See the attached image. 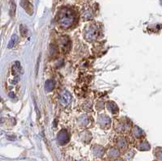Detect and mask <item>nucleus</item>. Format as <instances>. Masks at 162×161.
<instances>
[{"instance_id": "obj_10", "label": "nucleus", "mask_w": 162, "mask_h": 161, "mask_svg": "<svg viewBox=\"0 0 162 161\" xmlns=\"http://www.w3.org/2000/svg\"><path fill=\"white\" fill-rule=\"evenodd\" d=\"M15 12H16V4L13 0H11V15L12 16L15 15Z\"/></svg>"}, {"instance_id": "obj_5", "label": "nucleus", "mask_w": 162, "mask_h": 161, "mask_svg": "<svg viewBox=\"0 0 162 161\" xmlns=\"http://www.w3.org/2000/svg\"><path fill=\"white\" fill-rule=\"evenodd\" d=\"M97 36V29H96L95 27L91 26L90 28H88V31H87V32H86V37L88 38V41H91V40L94 39Z\"/></svg>"}, {"instance_id": "obj_8", "label": "nucleus", "mask_w": 162, "mask_h": 161, "mask_svg": "<svg viewBox=\"0 0 162 161\" xmlns=\"http://www.w3.org/2000/svg\"><path fill=\"white\" fill-rule=\"evenodd\" d=\"M17 39H18L17 36H16V35H13L12 37V38H11V40H10L9 43H8V48L12 49V47L15 46L16 42H17Z\"/></svg>"}, {"instance_id": "obj_4", "label": "nucleus", "mask_w": 162, "mask_h": 161, "mask_svg": "<svg viewBox=\"0 0 162 161\" xmlns=\"http://www.w3.org/2000/svg\"><path fill=\"white\" fill-rule=\"evenodd\" d=\"M21 6L23 8L28 12L29 15H32L33 12V7L28 0H21Z\"/></svg>"}, {"instance_id": "obj_6", "label": "nucleus", "mask_w": 162, "mask_h": 161, "mask_svg": "<svg viewBox=\"0 0 162 161\" xmlns=\"http://www.w3.org/2000/svg\"><path fill=\"white\" fill-rule=\"evenodd\" d=\"M53 87H54V83L50 79H48L45 83V89L48 92H51L53 89Z\"/></svg>"}, {"instance_id": "obj_1", "label": "nucleus", "mask_w": 162, "mask_h": 161, "mask_svg": "<svg viewBox=\"0 0 162 161\" xmlns=\"http://www.w3.org/2000/svg\"><path fill=\"white\" fill-rule=\"evenodd\" d=\"M58 24L61 27L67 28L73 24L75 21V15L72 10L63 8L58 14Z\"/></svg>"}, {"instance_id": "obj_9", "label": "nucleus", "mask_w": 162, "mask_h": 161, "mask_svg": "<svg viewBox=\"0 0 162 161\" xmlns=\"http://www.w3.org/2000/svg\"><path fill=\"white\" fill-rule=\"evenodd\" d=\"M20 31L21 34H22L23 37H25L26 35H27V32H28L27 28H26L24 25H23V24H21V25L20 26Z\"/></svg>"}, {"instance_id": "obj_3", "label": "nucleus", "mask_w": 162, "mask_h": 161, "mask_svg": "<svg viewBox=\"0 0 162 161\" xmlns=\"http://www.w3.org/2000/svg\"><path fill=\"white\" fill-rule=\"evenodd\" d=\"M58 142H59V143L62 144V145H63L65 143H67V142L69 141V135H68V134L67 133V131L63 130V131H61L60 133L58 134Z\"/></svg>"}, {"instance_id": "obj_2", "label": "nucleus", "mask_w": 162, "mask_h": 161, "mask_svg": "<svg viewBox=\"0 0 162 161\" xmlns=\"http://www.w3.org/2000/svg\"><path fill=\"white\" fill-rule=\"evenodd\" d=\"M72 101V95L67 91H63L61 94V103L63 105H67Z\"/></svg>"}, {"instance_id": "obj_7", "label": "nucleus", "mask_w": 162, "mask_h": 161, "mask_svg": "<svg viewBox=\"0 0 162 161\" xmlns=\"http://www.w3.org/2000/svg\"><path fill=\"white\" fill-rule=\"evenodd\" d=\"M21 71V67H20V63L19 62H16L13 64V67H12V71L14 75H16L17 73Z\"/></svg>"}]
</instances>
